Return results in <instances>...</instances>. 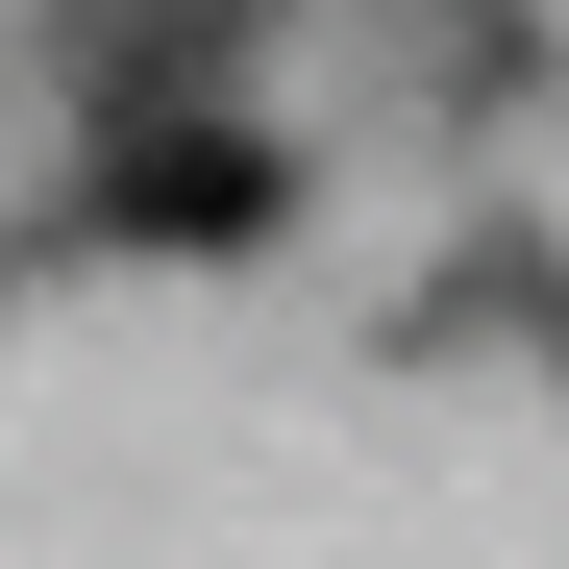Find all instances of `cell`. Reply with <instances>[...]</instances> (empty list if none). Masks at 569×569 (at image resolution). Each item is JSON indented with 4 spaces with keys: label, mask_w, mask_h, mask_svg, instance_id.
<instances>
[{
    "label": "cell",
    "mask_w": 569,
    "mask_h": 569,
    "mask_svg": "<svg viewBox=\"0 0 569 569\" xmlns=\"http://www.w3.org/2000/svg\"><path fill=\"white\" fill-rule=\"evenodd\" d=\"M100 223H124V248H272V223H298V173H272L248 124H124Z\"/></svg>",
    "instance_id": "obj_1"
}]
</instances>
